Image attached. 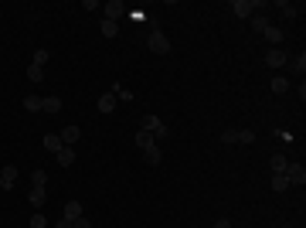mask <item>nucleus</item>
Returning a JSON list of instances; mask_svg holds the SVG:
<instances>
[{
  "label": "nucleus",
  "mask_w": 306,
  "mask_h": 228,
  "mask_svg": "<svg viewBox=\"0 0 306 228\" xmlns=\"http://www.w3.org/2000/svg\"><path fill=\"white\" fill-rule=\"evenodd\" d=\"M140 130L153 133V140H163V137H167V126H163L156 116H143V119H140Z\"/></svg>",
  "instance_id": "obj_1"
},
{
  "label": "nucleus",
  "mask_w": 306,
  "mask_h": 228,
  "mask_svg": "<svg viewBox=\"0 0 306 228\" xmlns=\"http://www.w3.org/2000/svg\"><path fill=\"white\" fill-rule=\"evenodd\" d=\"M283 174H286V181H289V184H300V187L306 184V167H303V163H286V170H283Z\"/></svg>",
  "instance_id": "obj_2"
},
{
  "label": "nucleus",
  "mask_w": 306,
  "mask_h": 228,
  "mask_svg": "<svg viewBox=\"0 0 306 228\" xmlns=\"http://www.w3.org/2000/svg\"><path fill=\"white\" fill-rule=\"evenodd\" d=\"M147 45H150L153 55H167V51H170V41H167L160 31H150V41H147Z\"/></svg>",
  "instance_id": "obj_3"
},
{
  "label": "nucleus",
  "mask_w": 306,
  "mask_h": 228,
  "mask_svg": "<svg viewBox=\"0 0 306 228\" xmlns=\"http://www.w3.org/2000/svg\"><path fill=\"white\" fill-rule=\"evenodd\" d=\"M286 62H289V55H286L283 48H269V55H265V65H269V68H283Z\"/></svg>",
  "instance_id": "obj_4"
},
{
  "label": "nucleus",
  "mask_w": 306,
  "mask_h": 228,
  "mask_svg": "<svg viewBox=\"0 0 306 228\" xmlns=\"http://www.w3.org/2000/svg\"><path fill=\"white\" fill-rule=\"evenodd\" d=\"M102 10H106V21H119V17L126 14V3H123V0H109Z\"/></svg>",
  "instance_id": "obj_5"
},
{
  "label": "nucleus",
  "mask_w": 306,
  "mask_h": 228,
  "mask_svg": "<svg viewBox=\"0 0 306 228\" xmlns=\"http://www.w3.org/2000/svg\"><path fill=\"white\" fill-rule=\"evenodd\" d=\"M58 137H62V143H65V147H72V143H78V137H82V130H78V126H65V130H62Z\"/></svg>",
  "instance_id": "obj_6"
},
{
  "label": "nucleus",
  "mask_w": 306,
  "mask_h": 228,
  "mask_svg": "<svg viewBox=\"0 0 306 228\" xmlns=\"http://www.w3.org/2000/svg\"><path fill=\"white\" fill-rule=\"evenodd\" d=\"M276 10H279L286 21H293V17L300 14V10H296V3H289V0H279V3H276Z\"/></svg>",
  "instance_id": "obj_7"
},
{
  "label": "nucleus",
  "mask_w": 306,
  "mask_h": 228,
  "mask_svg": "<svg viewBox=\"0 0 306 228\" xmlns=\"http://www.w3.org/2000/svg\"><path fill=\"white\" fill-rule=\"evenodd\" d=\"M41 113H62V99H58V95L41 99Z\"/></svg>",
  "instance_id": "obj_8"
},
{
  "label": "nucleus",
  "mask_w": 306,
  "mask_h": 228,
  "mask_svg": "<svg viewBox=\"0 0 306 228\" xmlns=\"http://www.w3.org/2000/svg\"><path fill=\"white\" fill-rule=\"evenodd\" d=\"M289 72H293V75H300V78H303V72H306V51H300V55H296V58L289 62Z\"/></svg>",
  "instance_id": "obj_9"
},
{
  "label": "nucleus",
  "mask_w": 306,
  "mask_h": 228,
  "mask_svg": "<svg viewBox=\"0 0 306 228\" xmlns=\"http://www.w3.org/2000/svg\"><path fill=\"white\" fill-rule=\"evenodd\" d=\"M55 157H58V163H62V167H72V163H75V150H72V147H62Z\"/></svg>",
  "instance_id": "obj_10"
},
{
  "label": "nucleus",
  "mask_w": 306,
  "mask_h": 228,
  "mask_svg": "<svg viewBox=\"0 0 306 228\" xmlns=\"http://www.w3.org/2000/svg\"><path fill=\"white\" fill-rule=\"evenodd\" d=\"M231 10H235L238 17H252V0H235Z\"/></svg>",
  "instance_id": "obj_11"
},
{
  "label": "nucleus",
  "mask_w": 306,
  "mask_h": 228,
  "mask_svg": "<svg viewBox=\"0 0 306 228\" xmlns=\"http://www.w3.org/2000/svg\"><path fill=\"white\" fill-rule=\"evenodd\" d=\"M112 109H116V95H112V92L99 95V113H112Z\"/></svg>",
  "instance_id": "obj_12"
},
{
  "label": "nucleus",
  "mask_w": 306,
  "mask_h": 228,
  "mask_svg": "<svg viewBox=\"0 0 306 228\" xmlns=\"http://www.w3.org/2000/svg\"><path fill=\"white\" fill-rule=\"evenodd\" d=\"M0 177H3V191H10V187H14V181H17V167H3V170H0Z\"/></svg>",
  "instance_id": "obj_13"
},
{
  "label": "nucleus",
  "mask_w": 306,
  "mask_h": 228,
  "mask_svg": "<svg viewBox=\"0 0 306 228\" xmlns=\"http://www.w3.org/2000/svg\"><path fill=\"white\" fill-rule=\"evenodd\" d=\"M27 201H31L34 208H44V201H48V194H44V187H34V191L27 194Z\"/></svg>",
  "instance_id": "obj_14"
},
{
  "label": "nucleus",
  "mask_w": 306,
  "mask_h": 228,
  "mask_svg": "<svg viewBox=\"0 0 306 228\" xmlns=\"http://www.w3.org/2000/svg\"><path fill=\"white\" fill-rule=\"evenodd\" d=\"M62 147H65V143H62V137H58V133H48V137H44V150L58 153Z\"/></svg>",
  "instance_id": "obj_15"
},
{
  "label": "nucleus",
  "mask_w": 306,
  "mask_h": 228,
  "mask_svg": "<svg viewBox=\"0 0 306 228\" xmlns=\"http://www.w3.org/2000/svg\"><path fill=\"white\" fill-rule=\"evenodd\" d=\"M156 140H153V133H147V130H136V147L140 150H147V147H153Z\"/></svg>",
  "instance_id": "obj_16"
},
{
  "label": "nucleus",
  "mask_w": 306,
  "mask_h": 228,
  "mask_svg": "<svg viewBox=\"0 0 306 228\" xmlns=\"http://www.w3.org/2000/svg\"><path fill=\"white\" fill-rule=\"evenodd\" d=\"M286 163H289V160H286L283 153H272V160H269V167H272V174H283V170H286Z\"/></svg>",
  "instance_id": "obj_17"
},
{
  "label": "nucleus",
  "mask_w": 306,
  "mask_h": 228,
  "mask_svg": "<svg viewBox=\"0 0 306 228\" xmlns=\"http://www.w3.org/2000/svg\"><path fill=\"white\" fill-rule=\"evenodd\" d=\"M143 157H147V163H153V167L163 160V153H160V147H156V143H153V147H147V150H143Z\"/></svg>",
  "instance_id": "obj_18"
},
{
  "label": "nucleus",
  "mask_w": 306,
  "mask_h": 228,
  "mask_svg": "<svg viewBox=\"0 0 306 228\" xmlns=\"http://www.w3.org/2000/svg\"><path fill=\"white\" fill-rule=\"evenodd\" d=\"M272 92H276V95L289 92V78H286V75H276V78H272Z\"/></svg>",
  "instance_id": "obj_19"
},
{
  "label": "nucleus",
  "mask_w": 306,
  "mask_h": 228,
  "mask_svg": "<svg viewBox=\"0 0 306 228\" xmlns=\"http://www.w3.org/2000/svg\"><path fill=\"white\" fill-rule=\"evenodd\" d=\"M65 218H68V222L82 218V205H78V201H68V205H65Z\"/></svg>",
  "instance_id": "obj_20"
},
{
  "label": "nucleus",
  "mask_w": 306,
  "mask_h": 228,
  "mask_svg": "<svg viewBox=\"0 0 306 228\" xmlns=\"http://www.w3.org/2000/svg\"><path fill=\"white\" fill-rule=\"evenodd\" d=\"M41 78H44V68H38V65H27V82L41 85Z\"/></svg>",
  "instance_id": "obj_21"
},
{
  "label": "nucleus",
  "mask_w": 306,
  "mask_h": 228,
  "mask_svg": "<svg viewBox=\"0 0 306 228\" xmlns=\"http://www.w3.org/2000/svg\"><path fill=\"white\" fill-rule=\"evenodd\" d=\"M262 34L269 38V45H279V41H283V31H279V27H272V24H269V27L262 31Z\"/></svg>",
  "instance_id": "obj_22"
},
{
  "label": "nucleus",
  "mask_w": 306,
  "mask_h": 228,
  "mask_svg": "<svg viewBox=\"0 0 306 228\" xmlns=\"http://www.w3.org/2000/svg\"><path fill=\"white\" fill-rule=\"evenodd\" d=\"M24 106H27V113H41V95H34V92H31V95L24 99Z\"/></svg>",
  "instance_id": "obj_23"
},
{
  "label": "nucleus",
  "mask_w": 306,
  "mask_h": 228,
  "mask_svg": "<svg viewBox=\"0 0 306 228\" xmlns=\"http://www.w3.org/2000/svg\"><path fill=\"white\" fill-rule=\"evenodd\" d=\"M102 34H106V38H116V34H119V24H116V21H102Z\"/></svg>",
  "instance_id": "obj_24"
},
{
  "label": "nucleus",
  "mask_w": 306,
  "mask_h": 228,
  "mask_svg": "<svg viewBox=\"0 0 306 228\" xmlns=\"http://www.w3.org/2000/svg\"><path fill=\"white\" fill-rule=\"evenodd\" d=\"M286 187H289L286 174H272V191H286Z\"/></svg>",
  "instance_id": "obj_25"
},
{
  "label": "nucleus",
  "mask_w": 306,
  "mask_h": 228,
  "mask_svg": "<svg viewBox=\"0 0 306 228\" xmlns=\"http://www.w3.org/2000/svg\"><path fill=\"white\" fill-rule=\"evenodd\" d=\"M31 184H34V187H44V184H48V174H44V170H34V174H31Z\"/></svg>",
  "instance_id": "obj_26"
},
{
  "label": "nucleus",
  "mask_w": 306,
  "mask_h": 228,
  "mask_svg": "<svg viewBox=\"0 0 306 228\" xmlns=\"http://www.w3.org/2000/svg\"><path fill=\"white\" fill-rule=\"evenodd\" d=\"M265 27H269V21H265V17H252V31H255V34H262Z\"/></svg>",
  "instance_id": "obj_27"
},
{
  "label": "nucleus",
  "mask_w": 306,
  "mask_h": 228,
  "mask_svg": "<svg viewBox=\"0 0 306 228\" xmlns=\"http://www.w3.org/2000/svg\"><path fill=\"white\" fill-rule=\"evenodd\" d=\"M31 65H38V68H41V65H48V51H44V48H38V51H34V62H31Z\"/></svg>",
  "instance_id": "obj_28"
},
{
  "label": "nucleus",
  "mask_w": 306,
  "mask_h": 228,
  "mask_svg": "<svg viewBox=\"0 0 306 228\" xmlns=\"http://www.w3.org/2000/svg\"><path fill=\"white\" fill-rule=\"evenodd\" d=\"M238 143H255V130H238Z\"/></svg>",
  "instance_id": "obj_29"
},
{
  "label": "nucleus",
  "mask_w": 306,
  "mask_h": 228,
  "mask_svg": "<svg viewBox=\"0 0 306 228\" xmlns=\"http://www.w3.org/2000/svg\"><path fill=\"white\" fill-rule=\"evenodd\" d=\"M221 143H238V130H225L221 133Z\"/></svg>",
  "instance_id": "obj_30"
},
{
  "label": "nucleus",
  "mask_w": 306,
  "mask_h": 228,
  "mask_svg": "<svg viewBox=\"0 0 306 228\" xmlns=\"http://www.w3.org/2000/svg\"><path fill=\"white\" fill-rule=\"evenodd\" d=\"M31 228H48V222H44V215H34V218H31Z\"/></svg>",
  "instance_id": "obj_31"
},
{
  "label": "nucleus",
  "mask_w": 306,
  "mask_h": 228,
  "mask_svg": "<svg viewBox=\"0 0 306 228\" xmlns=\"http://www.w3.org/2000/svg\"><path fill=\"white\" fill-rule=\"evenodd\" d=\"M72 228H92V222H88V218L82 215V218H75V222H72Z\"/></svg>",
  "instance_id": "obj_32"
},
{
  "label": "nucleus",
  "mask_w": 306,
  "mask_h": 228,
  "mask_svg": "<svg viewBox=\"0 0 306 228\" xmlns=\"http://www.w3.org/2000/svg\"><path fill=\"white\" fill-rule=\"evenodd\" d=\"M215 228H231V222H228V218H218V225H215Z\"/></svg>",
  "instance_id": "obj_33"
},
{
  "label": "nucleus",
  "mask_w": 306,
  "mask_h": 228,
  "mask_svg": "<svg viewBox=\"0 0 306 228\" xmlns=\"http://www.w3.org/2000/svg\"><path fill=\"white\" fill-rule=\"evenodd\" d=\"M55 228H72V222H68V218H62V222H58Z\"/></svg>",
  "instance_id": "obj_34"
},
{
  "label": "nucleus",
  "mask_w": 306,
  "mask_h": 228,
  "mask_svg": "<svg viewBox=\"0 0 306 228\" xmlns=\"http://www.w3.org/2000/svg\"><path fill=\"white\" fill-rule=\"evenodd\" d=\"M0 187H3V177H0Z\"/></svg>",
  "instance_id": "obj_35"
}]
</instances>
